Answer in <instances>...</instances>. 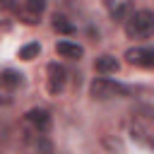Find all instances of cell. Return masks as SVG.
Returning a JSON list of instances; mask_svg holds the SVG:
<instances>
[{
  "label": "cell",
  "mask_w": 154,
  "mask_h": 154,
  "mask_svg": "<svg viewBox=\"0 0 154 154\" xmlns=\"http://www.w3.org/2000/svg\"><path fill=\"white\" fill-rule=\"evenodd\" d=\"M125 34L130 38H149L154 34V12L149 10L130 12V17L125 19Z\"/></svg>",
  "instance_id": "1"
},
{
  "label": "cell",
  "mask_w": 154,
  "mask_h": 154,
  "mask_svg": "<svg viewBox=\"0 0 154 154\" xmlns=\"http://www.w3.org/2000/svg\"><path fill=\"white\" fill-rule=\"evenodd\" d=\"M89 91H91L94 99H111V96H128L130 94L128 87H123V84H118L113 79H106V77L94 79L91 87H89Z\"/></svg>",
  "instance_id": "2"
},
{
  "label": "cell",
  "mask_w": 154,
  "mask_h": 154,
  "mask_svg": "<svg viewBox=\"0 0 154 154\" xmlns=\"http://www.w3.org/2000/svg\"><path fill=\"white\" fill-rule=\"evenodd\" d=\"M125 60L137 67H154V48H144V46L130 48L125 53Z\"/></svg>",
  "instance_id": "3"
},
{
  "label": "cell",
  "mask_w": 154,
  "mask_h": 154,
  "mask_svg": "<svg viewBox=\"0 0 154 154\" xmlns=\"http://www.w3.org/2000/svg\"><path fill=\"white\" fill-rule=\"evenodd\" d=\"M65 82H67V70L58 63H51L48 65V91L51 94H58L65 89Z\"/></svg>",
  "instance_id": "4"
},
{
  "label": "cell",
  "mask_w": 154,
  "mask_h": 154,
  "mask_svg": "<svg viewBox=\"0 0 154 154\" xmlns=\"http://www.w3.org/2000/svg\"><path fill=\"white\" fill-rule=\"evenodd\" d=\"M24 120H26L36 132H48V130H51V116H48V111H43V108H31V111L24 116Z\"/></svg>",
  "instance_id": "5"
},
{
  "label": "cell",
  "mask_w": 154,
  "mask_h": 154,
  "mask_svg": "<svg viewBox=\"0 0 154 154\" xmlns=\"http://www.w3.org/2000/svg\"><path fill=\"white\" fill-rule=\"evenodd\" d=\"M43 7H46V0H26V10L22 12V22L36 24L38 22V14L43 12Z\"/></svg>",
  "instance_id": "6"
},
{
  "label": "cell",
  "mask_w": 154,
  "mask_h": 154,
  "mask_svg": "<svg viewBox=\"0 0 154 154\" xmlns=\"http://www.w3.org/2000/svg\"><path fill=\"white\" fill-rule=\"evenodd\" d=\"M55 53H60L63 58H72V60H79L84 55V48L77 46V43H70V41H58L55 43Z\"/></svg>",
  "instance_id": "7"
},
{
  "label": "cell",
  "mask_w": 154,
  "mask_h": 154,
  "mask_svg": "<svg viewBox=\"0 0 154 154\" xmlns=\"http://www.w3.org/2000/svg\"><path fill=\"white\" fill-rule=\"evenodd\" d=\"M94 67L99 70V72H118V60L113 58V55H101L96 63H94Z\"/></svg>",
  "instance_id": "8"
},
{
  "label": "cell",
  "mask_w": 154,
  "mask_h": 154,
  "mask_svg": "<svg viewBox=\"0 0 154 154\" xmlns=\"http://www.w3.org/2000/svg\"><path fill=\"white\" fill-rule=\"evenodd\" d=\"M19 82H22V75H19V72H14V70H5V72H0V84H2V87L14 89V87H19Z\"/></svg>",
  "instance_id": "9"
},
{
  "label": "cell",
  "mask_w": 154,
  "mask_h": 154,
  "mask_svg": "<svg viewBox=\"0 0 154 154\" xmlns=\"http://www.w3.org/2000/svg\"><path fill=\"white\" fill-rule=\"evenodd\" d=\"M53 29L60 31V34H72V31H75V26H72L65 17H58V14L53 17Z\"/></svg>",
  "instance_id": "10"
},
{
  "label": "cell",
  "mask_w": 154,
  "mask_h": 154,
  "mask_svg": "<svg viewBox=\"0 0 154 154\" xmlns=\"http://www.w3.org/2000/svg\"><path fill=\"white\" fill-rule=\"evenodd\" d=\"M38 51H41L38 43H26L24 48H19V58H22V60H34V58L38 55Z\"/></svg>",
  "instance_id": "11"
},
{
  "label": "cell",
  "mask_w": 154,
  "mask_h": 154,
  "mask_svg": "<svg viewBox=\"0 0 154 154\" xmlns=\"http://www.w3.org/2000/svg\"><path fill=\"white\" fill-rule=\"evenodd\" d=\"M10 2H12V0H0V5H10Z\"/></svg>",
  "instance_id": "12"
},
{
  "label": "cell",
  "mask_w": 154,
  "mask_h": 154,
  "mask_svg": "<svg viewBox=\"0 0 154 154\" xmlns=\"http://www.w3.org/2000/svg\"><path fill=\"white\" fill-rule=\"evenodd\" d=\"M106 2H113V0H106Z\"/></svg>",
  "instance_id": "13"
}]
</instances>
